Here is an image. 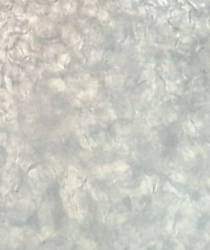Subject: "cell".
<instances>
[{
	"label": "cell",
	"instance_id": "1",
	"mask_svg": "<svg viewBox=\"0 0 210 250\" xmlns=\"http://www.w3.org/2000/svg\"><path fill=\"white\" fill-rule=\"evenodd\" d=\"M112 167H113V170H114V171H116L124 172V171H127V170L129 169V166L124 161L119 160V161L115 162L112 165Z\"/></svg>",
	"mask_w": 210,
	"mask_h": 250
},
{
	"label": "cell",
	"instance_id": "2",
	"mask_svg": "<svg viewBox=\"0 0 210 250\" xmlns=\"http://www.w3.org/2000/svg\"><path fill=\"white\" fill-rule=\"evenodd\" d=\"M171 179L176 181V182L184 183L186 181L187 177L186 175H184L182 173H174V174H172V175H171Z\"/></svg>",
	"mask_w": 210,
	"mask_h": 250
},
{
	"label": "cell",
	"instance_id": "3",
	"mask_svg": "<svg viewBox=\"0 0 210 250\" xmlns=\"http://www.w3.org/2000/svg\"><path fill=\"white\" fill-rule=\"evenodd\" d=\"M163 189L166 190V191H168V192H171V193H173V194H177L179 193L178 190H177L176 188L174 186H172L171 184H169V183H167L164 187H163Z\"/></svg>",
	"mask_w": 210,
	"mask_h": 250
},
{
	"label": "cell",
	"instance_id": "4",
	"mask_svg": "<svg viewBox=\"0 0 210 250\" xmlns=\"http://www.w3.org/2000/svg\"><path fill=\"white\" fill-rule=\"evenodd\" d=\"M80 144H81V145L83 148H85V149L90 148V144L89 143V141L85 138H81V140H80Z\"/></svg>",
	"mask_w": 210,
	"mask_h": 250
},
{
	"label": "cell",
	"instance_id": "5",
	"mask_svg": "<svg viewBox=\"0 0 210 250\" xmlns=\"http://www.w3.org/2000/svg\"><path fill=\"white\" fill-rule=\"evenodd\" d=\"M112 170H113V167H112V165H105L103 166L101 171H102L103 173H109Z\"/></svg>",
	"mask_w": 210,
	"mask_h": 250
},
{
	"label": "cell",
	"instance_id": "6",
	"mask_svg": "<svg viewBox=\"0 0 210 250\" xmlns=\"http://www.w3.org/2000/svg\"><path fill=\"white\" fill-rule=\"evenodd\" d=\"M126 214H125V213H122V214H120V215H118L117 216V222L118 223H122V222H124L126 221Z\"/></svg>",
	"mask_w": 210,
	"mask_h": 250
},
{
	"label": "cell",
	"instance_id": "7",
	"mask_svg": "<svg viewBox=\"0 0 210 250\" xmlns=\"http://www.w3.org/2000/svg\"><path fill=\"white\" fill-rule=\"evenodd\" d=\"M168 118L170 122H174L177 120V115L176 113H171L168 115Z\"/></svg>",
	"mask_w": 210,
	"mask_h": 250
},
{
	"label": "cell",
	"instance_id": "8",
	"mask_svg": "<svg viewBox=\"0 0 210 250\" xmlns=\"http://www.w3.org/2000/svg\"><path fill=\"white\" fill-rule=\"evenodd\" d=\"M184 153H186V154H187L188 157H190V158H193L194 156V153H193V152L191 151L190 149H186V150H185Z\"/></svg>",
	"mask_w": 210,
	"mask_h": 250
}]
</instances>
